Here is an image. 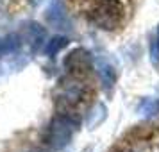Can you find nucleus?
<instances>
[{
  "label": "nucleus",
  "mask_w": 159,
  "mask_h": 152,
  "mask_svg": "<svg viewBox=\"0 0 159 152\" xmlns=\"http://www.w3.org/2000/svg\"><path fill=\"white\" fill-rule=\"evenodd\" d=\"M106 116H107V108L98 102V104H95L93 108L89 109V113L86 116V125L88 129H95L97 125H100L104 120H106Z\"/></svg>",
  "instance_id": "obj_7"
},
{
  "label": "nucleus",
  "mask_w": 159,
  "mask_h": 152,
  "mask_svg": "<svg viewBox=\"0 0 159 152\" xmlns=\"http://www.w3.org/2000/svg\"><path fill=\"white\" fill-rule=\"evenodd\" d=\"M123 16H125V7L120 0H100L91 13V20L100 29L113 30L120 27Z\"/></svg>",
  "instance_id": "obj_1"
},
{
  "label": "nucleus",
  "mask_w": 159,
  "mask_h": 152,
  "mask_svg": "<svg viewBox=\"0 0 159 152\" xmlns=\"http://www.w3.org/2000/svg\"><path fill=\"white\" fill-rule=\"evenodd\" d=\"M30 152H41V150H30Z\"/></svg>",
  "instance_id": "obj_11"
},
{
  "label": "nucleus",
  "mask_w": 159,
  "mask_h": 152,
  "mask_svg": "<svg viewBox=\"0 0 159 152\" xmlns=\"http://www.w3.org/2000/svg\"><path fill=\"white\" fill-rule=\"evenodd\" d=\"M45 18L56 29H72V23H70V18H68V13H66L63 0H52L50 6L47 7Z\"/></svg>",
  "instance_id": "obj_4"
},
{
  "label": "nucleus",
  "mask_w": 159,
  "mask_h": 152,
  "mask_svg": "<svg viewBox=\"0 0 159 152\" xmlns=\"http://www.w3.org/2000/svg\"><path fill=\"white\" fill-rule=\"evenodd\" d=\"M68 38L65 36H54L50 39V41H47V45H45V54L48 56V58H52V56H56L59 50H63L65 47H68Z\"/></svg>",
  "instance_id": "obj_8"
},
{
  "label": "nucleus",
  "mask_w": 159,
  "mask_h": 152,
  "mask_svg": "<svg viewBox=\"0 0 159 152\" xmlns=\"http://www.w3.org/2000/svg\"><path fill=\"white\" fill-rule=\"evenodd\" d=\"M152 59H154V63H159V27H157L156 43H154V47H152Z\"/></svg>",
  "instance_id": "obj_9"
},
{
  "label": "nucleus",
  "mask_w": 159,
  "mask_h": 152,
  "mask_svg": "<svg viewBox=\"0 0 159 152\" xmlns=\"http://www.w3.org/2000/svg\"><path fill=\"white\" fill-rule=\"evenodd\" d=\"M97 72H98V77H100L104 88L106 90H111L113 84H115V79H116L115 66L111 65L106 58H98L97 59Z\"/></svg>",
  "instance_id": "obj_5"
},
{
  "label": "nucleus",
  "mask_w": 159,
  "mask_h": 152,
  "mask_svg": "<svg viewBox=\"0 0 159 152\" xmlns=\"http://www.w3.org/2000/svg\"><path fill=\"white\" fill-rule=\"evenodd\" d=\"M30 4H32V6H39V4H43L45 0H29Z\"/></svg>",
  "instance_id": "obj_10"
},
{
  "label": "nucleus",
  "mask_w": 159,
  "mask_h": 152,
  "mask_svg": "<svg viewBox=\"0 0 159 152\" xmlns=\"http://www.w3.org/2000/svg\"><path fill=\"white\" fill-rule=\"evenodd\" d=\"M73 132H75V122L70 120V116L59 115L52 120L47 134V141L54 150H61L70 143Z\"/></svg>",
  "instance_id": "obj_2"
},
{
  "label": "nucleus",
  "mask_w": 159,
  "mask_h": 152,
  "mask_svg": "<svg viewBox=\"0 0 159 152\" xmlns=\"http://www.w3.org/2000/svg\"><path fill=\"white\" fill-rule=\"evenodd\" d=\"M0 41H2V39H0Z\"/></svg>",
  "instance_id": "obj_12"
},
{
  "label": "nucleus",
  "mask_w": 159,
  "mask_h": 152,
  "mask_svg": "<svg viewBox=\"0 0 159 152\" xmlns=\"http://www.w3.org/2000/svg\"><path fill=\"white\" fill-rule=\"evenodd\" d=\"M93 59L91 54L86 48H73L68 56L65 58V68L72 73L73 77H86L91 72Z\"/></svg>",
  "instance_id": "obj_3"
},
{
  "label": "nucleus",
  "mask_w": 159,
  "mask_h": 152,
  "mask_svg": "<svg viewBox=\"0 0 159 152\" xmlns=\"http://www.w3.org/2000/svg\"><path fill=\"white\" fill-rule=\"evenodd\" d=\"M45 39V29H41L38 23H29L25 25V41L32 50H38Z\"/></svg>",
  "instance_id": "obj_6"
}]
</instances>
